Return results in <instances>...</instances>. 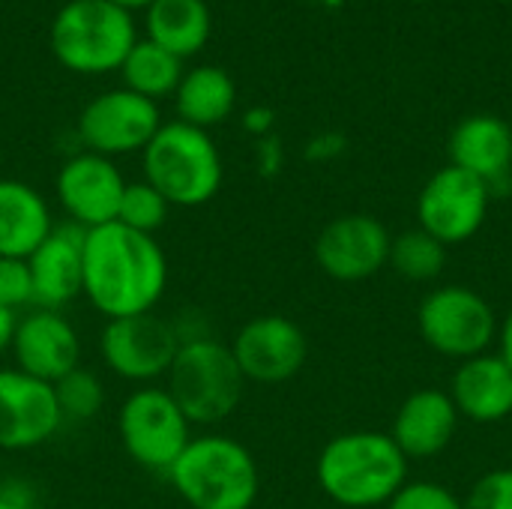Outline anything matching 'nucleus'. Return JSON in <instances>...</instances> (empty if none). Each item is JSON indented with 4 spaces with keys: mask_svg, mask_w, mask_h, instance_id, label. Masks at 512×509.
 I'll list each match as a JSON object with an SVG mask.
<instances>
[{
    "mask_svg": "<svg viewBox=\"0 0 512 509\" xmlns=\"http://www.w3.org/2000/svg\"><path fill=\"white\" fill-rule=\"evenodd\" d=\"M390 231L369 213H345L315 240L318 267L336 282H363L390 264Z\"/></svg>",
    "mask_w": 512,
    "mask_h": 509,
    "instance_id": "obj_13",
    "label": "nucleus"
},
{
    "mask_svg": "<svg viewBox=\"0 0 512 509\" xmlns=\"http://www.w3.org/2000/svg\"><path fill=\"white\" fill-rule=\"evenodd\" d=\"M51 51L78 75L120 72L138 42L132 12L111 0H69L51 21Z\"/></svg>",
    "mask_w": 512,
    "mask_h": 509,
    "instance_id": "obj_5",
    "label": "nucleus"
},
{
    "mask_svg": "<svg viewBox=\"0 0 512 509\" xmlns=\"http://www.w3.org/2000/svg\"><path fill=\"white\" fill-rule=\"evenodd\" d=\"M15 327H18V312L0 306V354L9 351L12 345V336H15Z\"/></svg>",
    "mask_w": 512,
    "mask_h": 509,
    "instance_id": "obj_34",
    "label": "nucleus"
},
{
    "mask_svg": "<svg viewBox=\"0 0 512 509\" xmlns=\"http://www.w3.org/2000/svg\"><path fill=\"white\" fill-rule=\"evenodd\" d=\"M165 378V390L192 426H216L228 420L246 393V378L231 348L213 336L183 339Z\"/></svg>",
    "mask_w": 512,
    "mask_h": 509,
    "instance_id": "obj_6",
    "label": "nucleus"
},
{
    "mask_svg": "<svg viewBox=\"0 0 512 509\" xmlns=\"http://www.w3.org/2000/svg\"><path fill=\"white\" fill-rule=\"evenodd\" d=\"M444 264L447 246L423 228L405 231L390 243V267L408 282H432L444 273Z\"/></svg>",
    "mask_w": 512,
    "mask_h": 509,
    "instance_id": "obj_25",
    "label": "nucleus"
},
{
    "mask_svg": "<svg viewBox=\"0 0 512 509\" xmlns=\"http://www.w3.org/2000/svg\"><path fill=\"white\" fill-rule=\"evenodd\" d=\"M462 504L465 509H512V468H495L483 474Z\"/></svg>",
    "mask_w": 512,
    "mask_h": 509,
    "instance_id": "obj_29",
    "label": "nucleus"
},
{
    "mask_svg": "<svg viewBox=\"0 0 512 509\" xmlns=\"http://www.w3.org/2000/svg\"><path fill=\"white\" fill-rule=\"evenodd\" d=\"M51 387H54V399H57V408L63 414V423H69V420L72 423H87L105 405V387H102V381L90 369H84V366L72 369L69 375H63Z\"/></svg>",
    "mask_w": 512,
    "mask_h": 509,
    "instance_id": "obj_26",
    "label": "nucleus"
},
{
    "mask_svg": "<svg viewBox=\"0 0 512 509\" xmlns=\"http://www.w3.org/2000/svg\"><path fill=\"white\" fill-rule=\"evenodd\" d=\"M0 306L12 312L33 306V279L24 258H0Z\"/></svg>",
    "mask_w": 512,
    "mask_h": 509,
    "instance_id": "obj_30",
    "label": "nucleus"
},
{
    "mask_svg": "<svg viewBox=\"0 0 512 509\" xmlns=\"http://www.w3.org/2000/svg\"><path fill=\"white\" fill-rule=\"evenodd\" d=\"M459 411L450 399V393L444 390H417L411 393L396 417H393V429L390 438L396 441V447L402 450V456L411 459H435L438 453H444L459 429Z\"/></svg>",
    "mask_w": 512,
    "mask_h": 509,
    "instance_id": "obj_19",
    "label": "nucleus"
},
{
    "mask_svg": "<svg viewBox=\"0 0 512 509\" xmlns=\"http://www.w3.org/2000/svg\"><path fill=\"white\" fill-rule=\"evenodd\" d=\"M177 348H180L177 324L156 312L105 321L99 336L102 363L117 378L141 387L168 375Z\"/></svg>",
    "mask_w": 512,
    "mask_h": 509,
    "instance_id": "obj_9",
    "label": "nucleus"
},
{
    "mask_svg": "<svg viewBox=\"0 0 512 509\" xmlns=\"http://www.w3.org/2000/svg\"><path fill=\"white\" fill-rule=\"evenodd\" d=\"M54 231L48 201L21 180H0V258H30Z\"/></svg>",
    "mask_w": 512,
    "mask_h": 509,
    "instance_id": "obj_21",
    "label": "nucleus"
},
{
    "mask_svg": "<svg viewBox=\"0 0 512 509\" xmlns=\"http://www.w3.org/2000/svg\"><path fill=\"white\" fill-rule=\"evenodd\" d=\"M63 426L54 387L24 375L21 369H0V450H36L48 444Z\"/></svg>",
    "mask_w": 512,
    "mask_h": 509,
    "instance_id": "obj_15",
    "label": "nucleus"
},
{
    "mask_svg": "<svg viewBox=\"0 0 512 509\" xmlns=\"http://www.w3.org/2000/svg\"><path fill=\"white\" fill-rule=\"evenodd\" d=\"M165 477L189 509H252L261 492L252 450L228 435H192Z\"/></svg>",
    "mask_w": 512,
    "mask_h": 509,
    "instance_id": "obj_3",
    "label": "nucleus"
},
{
    "mask_svg": "<svg viewBox=\"0 0 512 509\" xmlns=\"http://www.w3.org/2000/svg\"><path fill=\"white\" fill-rule=\"evenodd\" d=\"M120 72H123L126 90L156 102L177 90L183 78V60L150 39H138L132 51L126 54Z\"/></svg>",
    "mask_w": 512,
    "mask_h": 509,
    "instance_id": "obj_24",
    "label": "nucleus"
},
{
    "mask_svg": "<svg viewBox=\"0 0 512 509\" xmlns=\"http://www.w3.org/2000/svg\"><path fill=\"white\" fill-rule=\"evenodd\" d=\"M258 168H261V174H276L279 171V144L276 141H261Z\"/></svg>",
    "mask_w": 512,
    "mask_h": 509,
    "instance_id": "obj_33",
    "label": "nucleus"
},
{
    "mask_svg": "<svg viewBox=\"0 0 512 509\" xmlns=\"http://www.w3.org/2000/svg\"><path fill=\"white\" fill-rule=\"evenodd\" d=\"M36 498L27 486H21V480L12 483H0V509H33Z\"/></svg>",
    "mask_w": 512,
    "mask_h": 509,
    "instance_id": "obj_31",
    "label": "nucleus"
},
{
    "mask_svg": "<svg viewBox=\"0 0 512 509\" xmlns=\"http://www.w3.org/2000/svg\"><path fill=\"white\" fill-rule=\"evenodd\" d=\"M459 417L471 423H501L512 417V369L501 354H477L459 363L450 381Z\"/></svg>",
    "mask_w": 512,
    "mask_h": 509,
    "instance_id": "obj_20",
    "label": "nucleus"
},
{
    "mask_svg": "<svg viewBox=\"0 0 512 509\" xmlns=\"http://www.w3.org/2000/svg\"><path fill=\"white\" fill-rule=\"evenodd\" d=\"M498 354L504 357V363L512 369V309L507 312V318L498 327Z\"/></svg>",
    "mask_w": 512,
    "mask_h": 509,
    "instance_id": "obj_35",
    "label": "nucleus"
},
{
    "mask_svg": "<svg viewBox=\"0 0 512 509\" xmlns=\"http://www.w3.org/2000/svg\"><path fill=\"white\" fill-rule=\"evenodd\" d=\"M315 477L321 492L339 507H387L408 483V459L390 432H345L324 444Z\"/></svg>",
    "mask_w": 512,
    "mask_h": 509,
    "instance_id": "obj_2",
    "label": "nucleus"
},
{
    "mask_svg": "<svg viewBox=\"0 0 512 509\" xmlns=\"http://www.w3.org/2000/svg\"><path fill=\"white\" fill-rule=\"evenodd\" d=\"M345 150V141L339 135H318L312 144H309V159H333Z\"/></svg>",
    "mask_w": 512,
    "mask_h": 509,
    "instance_id": "obj_32",
    "label": "nucleus"
},
{
    "mask_svg": "<svg viewBox=\"0 0 512 509\" xmlns=\"http://www.w3.org/2000/svg\"><path fill=\"white\" fill-rule=\"evenodd\" d=\"M246 384H285L291 381L309 357V339L297 321L285 315L249 318L228 342Z\"/></svg>",
    "mask_w": 512,
    "mask_h": 509,
    "instance_id": "obj_12",
    "label": "nucleus"
},
{
    "mask_svg": "<svg viewBox=\"0 0 512 509\" xmlns=\"http://www.w3.org/2000/svg\"><path fill=\"white\" fill-rule=\"evenodd\" d=\"M510 426H512V417H510Z\"/></svg>",
    "mask_w": 512,
    "mask_h": 509,
    "instance_id": "obj_39",
    "label": "nucleus"
},
{
    "mask_svg": "<svg viewBox=\"0 0 512 509\" xmlns=\"http://www.w3.org/2000/svg\"><path fill=\"white\" fill-rule=\"evenodd\" d=\"M117 435L126 456L153 474H168L192 441V423L165 387H138L117 414Z\"/></svg>",
    "mask_w": 512,
    "mask_h": 509,
    "instance_id": "obj_7",
    "label": "nucleus"
},
{
    "mask_svg": "<svg viewBox=\"0 0 512 509\" xmlns=\"http://www.w3.org/2000/svg\"><path fill=\"white\" fill-rule=\"evenodd\" d=\"M9 351L15 357V369L45 384H57L81 366L78 330L63 312L54 309H30L27 315H18Z\"/></svg>",
    "mask_w": 512,
    "mask_h": 509,
    "instance_id": "obj_16",
    "label": "nucleus"
},
{
    "mask_svg": "<svg viewBox=\"0 0 512 509\" xmlns=\"http://www.w3.org/2000/svg\"><path fill=\"white\" fill-rule=\"evenodd\" d=\"M492 192L474 174L447 165L435 171L417 198L420 228L429 231L444 246L468 243L486 222Z\"/></svg>",
    "mask_w": 512,
    "mask_h": 509,
    "instance_id": "obj_11",
    "label": "nucleus"
},
{
    "mask_svg": "<svg viewBox=\"0 0 512 509\" xmlns=\"http://www.w3.org/2000/svg\"><path fill=\"white\" fill-rule=\"evenodd\" d=\"M33 279V309L60 312L66 303L81 297L84 285V231L69 225H54L45 243L27 258Z\"/></svg>",
    "mask_w": 512,
    "mask_h": 509,
    "instance_id": "obj_17",
    "label": "nucleus"
},
{
    "mask_svg": "<svg viewBox=\"0 0 512 509\" xmlns=\"http://www.w3.org/2000/svg\"><path fill=\"white\" fill-rule=\"evenodd\" d=\"M111 3H117V6H123V9H129V12H132V9H147L153 0H111Z\"/></svg>",
    "mask_w": 512,
    "mask_h": 509,
    "instance_id": "obj_37",
    "label": "nucleus"
},
{
    "mask_svg": "<svg viewBox=\"0 0 512 509\" xmlns=\"http://www.w3.org/2000/svg\"><path fill=\"white\" fill-rule=\"evenodd\" d=\"M270 126H273V114L267 108H255V111L246 114V129L255 132V135H267Z\"/></svg>",
    "mask_w": 512,
    "mask_h": 509,
    "instance_id": "obj_36",
    "label": "nucleus"
},
{
    "mask_svg": "<svg viewBox=\"0 0 512 509\" xmlns=\"http://www.w3.org/2000/svg\"><path fill=\"white\" fill-rule=\"evenodd\" d=\"M417 327L432 351L462 363L468 357L486 354L498 339L501 324L492 303L480 291L444 285L423 297L417 309Z\"/></svg>",
    "mask_w": 512,
    "mask_h": 509,
    "instance_id": "obj_8",
    "label": "nucleus"
},
{
    "mask_svg": "<svg viewBox=\"0 0 512 509\" xmlns=\"http://www.w3.org/2000/svg\"><path fill=\"white\" fill-rule=\"evenodd\" d=\"M450 165L474 174L492 192L507 189L512 168V129L495 114H471L450 135Z\"/></svg>",
    "mask_w": 512,
    "mask_h": 509,
    "instance_id": "obj_18",
    "label": "nucleus"
},
{
    "mask_svg": "<svg viewBox=\"0 0 512 509\" xmlns=\"http://www.w3.org/2000/svg\"><path fill=\"white\" fill-rule=\"evenodd\" d=\"M174 105L177 120L207 132L231 117L237 105V84L219 66H195L192 72H183L174 90Z\"/></svg>",
    "mask_w": 512,
    "mask_h": 509,
    "instance_id": "obj_22",
    "label": "nucleus"
},
{
    "mask_svg": "<svg viewBox=\"0 0 512 509\" xmlns=\"http://www.w3.org/2000/svg\"><path fill=\"white\" fill-rule=\"evenodd\" d=\"M141 156L144 180L156 186L171 207H201L222 189V153L210 132L198 126L183 120L162 123Z\"/></svg>",
    "mask_w": 512,
    "mask_h": 509,
    "instance_id": "obj_4",
    "label": "nucleus"
},
{
    "mask_svg": "<svg viewBox=\"0 0 512 509\" xmlns=\"http://www.w3.org/2000/svg\"><path fill=\"white\" fill-rule=\"evenodd\" d=\"M168 213H171V204L162 198V192L150 186L147 180H135V183H126L123 189L117 222L138 234L156 237V231L168 222Z\"/></svg>",
    "mask_w": 512,
    "mask_h": 509,
    "instance_id": "obj_27",
    "label": "nucleus"
},
{
    "mask_svg": "<svg viewBox=\"0 0 512 509\" xmlns=\"http://www.w3.org/2000/svg\"><path fill=\"white\" fill-rule=\"evenodd\" d=\"M0 483H3V450H0Z\"/></svg>",
    "mask_w": 512,
    "mask_h": 509,
    "instance_id": "obj_38",
    "label": "nucleus"
},
{
    "mask_svg": "<svg viewBox=\"0 0 512 509\" xmlns=\"http://www.w3.org/2000/svg\"><path fill=\"white\" fill-rule=\"evenodd\" d=\"M384 509H465L462 498H456L450 489L432 480L405 483Z\"/></svg>",
    "mask_w": 512,
    "mask_h": 509,
    "instance_id": "obj_28",
    "label": "nucleus"
},
{
    "mask_svg": "<svg viewBox=\"0 0 512 509\" xmlns=\"http://www.w3.org/2000/svg\"><path fill=\"white\" fill-rule=\"evenodd\" d=\"M54 189L69 222L81 231H90L117 222L126 180L114 159L84 150L60 165Z\"/></svg>",
    "mask_w": 512,
    "mask_h": 509,
    "instance_id": "obj_14",
    "label": "nucleus"
},
{
    "mask_svg": "<svg viewBox=\"0 0 512 509\" xmlns=\"http://www.w3.org/2000/svg\"><path fill=\"white\" fill-rule=\"evenodd\" d=\"M162 117L153 99L138 96L126 87L93 96L78 117V138L84 150L105 159L138 153L159 132Z\"/></svg>",
    "mask_w": 512,
    "mask_h": 509,
    "instance_id": "obj_10",
    "label": "nucleus"
},
{
    "mask_svg": "<svg viewBox=\"0 0 512 509\" xmlns=\"http://www.w3.org/2000/svg\"><path fill=\"white\" fill-rule=\"evenodd\" d=\"M210 27L213 21L204 0H153L147 6V39L180 60L207 45Z\"/></svg>",
    "mask_w": 512,
    "mask_h": 509,
    "instance_id": "obj_23",
    "label": "nucleus"
},
{
    "mask_svg": "<svg viewBox=\"0 0 512 509\" xmlns=\"http://www.w3.org/2000/svg\"><path fill=\"white\" fill-rule=\"evenodd\" d=\"M168 288V258L156 237L120 222L84 231L81 297L105 318L147 315Z\"/></svg>",
    "mask_w": 512,
    "mask_h": 509,
    "instance_id": "obj_1",
    "label": "nucleus"
}]
</instances>
